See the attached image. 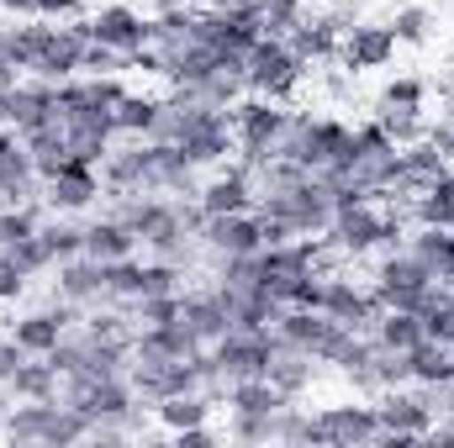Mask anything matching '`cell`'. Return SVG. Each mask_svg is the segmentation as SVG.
<instances>
[{
	"instance_id": "9",
	"label": "cell",
	"mask_w": 454,
	"mask_h": 448,
	"mask_svg": "<svg viewBox=\"0 0 454 448\" xmlns=\"http://www.w3.org/2000/svg\"><path fill=\"white\" fill-rule=\"evenodd\" d=\"M275 333L286 337L296 353H307V359H317V364H333L354 328H343L328 312H312V306H286L280 322H275Z\"/></svg>"
},
{
	"instance_id": "32",
	"label": "cell",
	"mask_w": 454,
	"mask_h": 448,
	"mask_svg": "<svg viewBox=\"0 0 454 448\" xmlns=\"http://www.w3.org/2000/svg\"><path fill=\"white\" fill-rule=\"evenodd\" d=\"M412 222L418 227H454V169H444L439 180H428L412 201Z\"/></svg>"
},
{
	"instance_id": "57",
	"label": "cell",
	"mask_w": 454,
	"mask_h": 448,
	"mask_svg": "<svg viewBox=\"0 0 454 448\" xmlns=\"http://www.w3.org/2000/svg\"><path fill=\"white\" fill-rule=\"evenodd\" d=\"M450 158H454V116H450Z\"/></svg>"
},
{
	"instance_id": "35",
	"label": "cell",
	"mask_w": 454,
	"mask_h": 448,
	"mask_svg": "<svg viewBox=\"0 0 454 448\" xmlns=\"http://www.w3.org/2000/svg\"><path fill=\"white\" fill-rule=\"evenodd\" d=\"M223 401H227V412H280L291 396H286V390H275L264 375H254V380H232Z\"/></svg>"
},
{
	"instance_id": "5",
	"label": "cell",
	"mask_w": 454,
	"mask_h": 448,
	"mask_svg": "<svg viewBox=\"0 0 454 448\" xmlns=\"http://www.w3.org/2000/svg\"><path fill=\"white\" fill-rule=\"evenodd\" d=\"M196 42H207L217 58L227 64H243V53L264 37V16L254 5H196V27H191Z\"/></svg>"
},
{
	"instance_id": "4",
	"label": "cell",
	"mask_w": 454,
	"mask_h": 448,
	"mask_svg": "<svg viewBox=\"0 0 454 448\" xmlns=\"http://www.w3.org/2000/svg\"><path fill=\"white\" fill-rule=\"evenodd\" d=\"M301 80H307V64H301V58L291 53V42L275 37V32H264V37L243 53V85H248V96L291 101Z\"/></svg>"
},
{
	"instance_id": "18",
	"label": "cell",
	"mask_w": 454,
	"mask_h": 448,
	"mask_svg": "<svg viewBox=\"0 0 454 448\" xmlns=\"http://www.w3.org/2000/svg\"><path fill=\"white\" fill-rule=\"evenodd\" d=\"M201 206H207V217H227V212H254V201H259V185H254V174L232 158V164H217L207 180H201V196H196Z\"/></svg>"
},
{
	"instance_id": "24",
	"label": "cell",
	"mask_w": 454,
	"mask_h": 448,
	"mask_svg": "<svg viewBox=\"0 0 454 448\" xmlns=\"http://www.w3.org/2000/svg\"><path fill=\"white\" fill-rule=\"evenodd\" d=\"M180 317H185V328L201 337L207 348H212L227 328H232L227 301H223V290H217V285H196V290L185 285V290H180Z\"/></svg>"
},
{
	"instance_id": "11",
	"label": "cell",
	"mask_w": 454,
	"mask_h": 448,
	"mask_svg": "<svg viewBox=\"0 0 454 448\" xmlns=\"http://www.w3.org/2000/svg\"><path fill=\"white\" fill-rule=\"evenodd\" d=\"M291 343L275 333V328H264V333H238V328H227L217 343H212V353H217V364H223V380H254V375H264L270 369V359L275 353H286Z\"/></svg>"
},
{
	"instance_id": "2",
	"label": "cell",
	"mask_w": 454,
	"mask_h": 448,
	"mask_svg": "<svg viewBox=\"0 0 454 448\" xmlns=\"http://www.w3.org/2000/svg\"><path fill=\"white\" fill-rule=\"evenodd\" d=\"M286 127H291V106H286V101H270V96H243V101L232 106L238 164H243L248 174H259V169L275 158V148H280Z\"/></svg>"
},
{
	"instance_id": "21",
	"label": "cell",
	"mask_w": 454,
	"mask_h": 448,
	"mask_svg": "<svg viewBox=\"0 0 454 448\" xmlns=\"http://www.w3.org/2000/svg\"><path fill=\"white\" fill-rule=\"evenodd\" d=\"M53 296H64V301H74V306H106V264L101 259H90V253H80V259H64V264H53Z\"/></svg>"
},
{
	"instance_id": "19",
	"label": "cell",
	"mask_w": 454,
	"mask_h": 448,
	"mask_svg": "<svg viewBox=\"0 0 454 448\" xmlns=\"http://www.w3.org/2000/svg\"><path fill=\"white\" fill-rule=\"evenodd\" d=\"M259 248H264L259 212L207 217V227H201V253H212V259H238V253H259Z\"/></svg>"
},
{
	"instance_id": "39",
	"label": "cell",
	"mask_w": 454,
	"mask_h": 448,
	"mask_svg": "<svg viewBox=\"0 0 454 448\" xmlns=\"http://www.w3.org/2000/svg\"><path fill=\"white\" fill-rule=\"evenodd\" d=\"M375 121L391 132V143H418L428 132V112H407V106H375Z\"/></svg>"
},
{
	"instance_id": "17",
	"label": "cell",
	"mask_w": 454,
	"mask_h": 448,
	"mask_svg": "<svg viewBox=\"0 0 454 448\" xmlns=\"http://www.w3.org/2000/svg\"><path fill=\"white\" fill-rule=\"evenodd\" d=\"M101 196H106V190H101V169L85 164V158H69L53 180H43V206L59 212V217H80V212H90Z\"/></svg>"
},
{
	"instance_id": "50",
	"label": "cell",
	"mask_w": 454,
	"mask_h": 448,
	"mask_svg": "<svg viewBox=\"0 0 454 448\" xmlns=\"http://www.w3.org/2000/svg\"><path fill=\"white\" fill-rule=\"evenodd\" d=\"M21 364H27V348L5 333V337H0V385H11V375H16Z\"/></svg>"
},
{
	"instance_id": "12",
	"label": "cell",
	"mask_w": 454,
	"mask_h": 448,
	"mask_svg": "<svg viewBox=\"0 0 454 448\" xmlns=\"http://www.w3.org/2000/svg\"><path fill=\"white\" fill-rule=\"evenodd\" d=\"M85 48H90V21H85V16H74V21H64V27L53 21L27 74L64 85V80H74V74H80V64H85Z\"/></svg>"
},
{
	"instance_id": "53",
	"label": "cell",
	"mask_w": 454,
	"mask_h": 448,
	"mask_svg": "<svg viewBox=\"0 0 454 448\" xmlns=\"http://www.w3.org/2000/svg\"><path fill=\"white\" fill-rule=\"evenodd\" d=\"M16 85H21V69H16L11 58H0V96H5V90H16Z\"/></svg>"
},
{
	"instance_id": "14",
	"label": "cell",
	"mask_w": 454,
	"mask_h": 448,
	"mask_svg": "<svg viewBox=\"0 0 454 448\" xmlns=\"http://www.w3.org/2000/svg\"><path fill=\"white\" fill-rule=\"evenodd\" d=\"M85 21H90V42H106L116 53H137L153 42V11L143 16L132 0H101Z\"/></svg>"
},
{
	"instance_id": "51",
	"label": "cell",
	"mask_w": 454,
	"mask_h": 448,
	"mask_svg": "<svg viewBox=\"0 0 454 448\" xmlns=\"http://www.w3.org/2000/svg\"><path fill=\"white\" fill-rule=\"evenodd\" d=\"M175 438V448H212L223 433L212 428V422H201V428H180V433H169Z\"/></svg>"
},
{
	"instance_id": "22",
	"label": "cell",
	"mask_w": 454,
	"mask_h": 448,
	"mask_svg": "<svg viewBox=\"0 0 454 448\" xmlns=\"http://www.w3.org/2000/svg\"><path fill=\"white\" fill-rule=\"evenodd\" d=\"M286 42H291V53L312 69V64H339V42H343V21L339 16H301L291 32H286Z\"/></svg>"
},
{
	"instance_id": "16",
	"label": "cell",
	"mask_w": 454,
	"mask_h": 448,
	"mask_svg": "<svg viewBox=\"0 0 454 448\" xmlns=\"http://www.w3.org/2000/svg\"><path fill=\"white\" fill-rule=\"evenodd\" d=\"M396 48H402V42H396L391 21H354V27H343L339 64L348 74H375V69H391Z\"/></svg>"
},
{
	"instance_id": "8",
	"label": "cell",
	"mask_w": 454,
	"mask_h": 448,
	"mask_svg": "<svg viewBox=\"0 0 454 448\" xmlns=\"http://www.w3.org/2000/svg\"><path fill=\"white\" fill-rule=\"evenodd\" d=\"M375 417H380V438L375 444L396 448V444H428L434 433V412L428 401L418 396V385H391V390H375Z\"/></svg>"
},
{
	"instance_id": "46",
	"label": "cell",
	"mask_w": 454,
	"mask_h": 448,
	"mask_svg": "<svg viewBox=\"0 0 454 448\" xmlns=\"http://www.w3.org/2000/svg\"><path fill=\"white\" fill-rule=\"evenodd\" d=\"M375 385H380V390H391V385H412V364H407V353L380 348V353H375Z\"/></svg>"
},
{
	"instance_id": "45",
	"label": "cell",
	"mask_w": 454,
	"mask_h": 448,
	"mask_svg": "<svg viewBox=\"0 0 454 448\" xmlns=\"http://www.w3.org/2000/svg\"><path fill=\"white\" fill-rule=\"evenodd\" d=\"M307 11H312V0H264V32L286 37V32H291Z\"/></svg>"
},
{
	"instance_id": "1",
	"label": "cell",
	"mask_w": 454,
	"mask_h": 448,
	"mask_svg": "<svg viewBox=\"0 0 454 448\" xmlns=\"http://www.w3.org/2000/svg\"><path fill=\"white\" fill-rule=\"evenodd\" d=\"M323 243L343 253V259H364V253H396L407 248V217L402 212H386V206H348L333 212V222L323 232Z\"/></svg>"
},
{
	"instance_id": "54",
	"label": "cell",
	"mask_w": 454,
	"mask_h": 448,
	"mask_svg": "<svg viewBox=\"0 0 454 448\" xmlns=\"http://www.w3.org/2000/svg\"><path fill=\"white\" fill-rule=\"evenodd\" d=\"M11 401H16V396H11V390L0 385V417H5V406H11Z\"/></svg>"
},
{
	"instance_id": "30",
	"label": "cell",
	"mask_w": 454,
	"mask_h": 448,
	"mask_svg": "<svg viewBox=\"0 0 454 448\" xmlns=\"http://www.w3.org/2000/svg\"><path fill=\"white\" fill-rule=\"evenodd\" d=\"M16 401H59V390H64V380H59V369L43 359V353H27V364L11 375V385H5Z\"/></svg>"
},
{
	"instance_id": "10",
	"label": "cell",
	"mask_w": 454,
	"mask_h": 448,
	"mask_svg": "<svg viewBox=\"0 0 454 448\" xmlns=\"http://www.w3.org/2000/svg\"><path fill=\"white\" fill-rule=\"evenodd\" d=\"M375 438H380V417H375L370 396L312 412V433H307V444H328V448H354V444H375Z\"/></svg>"
},
{
	"instance_id": "36",
	"label": "cell",
	"mask_w": 454,
	"mask_h": 448,
	"mask_svg": "<svg viewBox=\"0 0 454 448\" xmlns=\"http://www.w3.org/2000/svg\"><path fill=\"white\" fill-rule=\"evenodd\" d=\"M37 232H43V243H48L53 264H64V259H80V253H85V222H74V217H59V212H48Z\"/></svg>"
},
{
	"instance_id": "55",
	"label": "cell",
	"mask_w": 454,
	"mask_h": 448,
	"mask_svg": "<svg viewBox=\"0 0 454 448\" xmlns=\"http://www.w3.org/2000/svg\"><path fill=\"white\" fill-rule=\"evenodd\" d=\"M191 5H238V0H191Z\"/></svg>"
},
{
	"instance_id": "26",
	"label": "cell",
	"mask_w": 454,
	"mask_h": 448,
	"mask_svg": "<svg viewBox=\"0 0 454 448\" xmlns=\"http://www.w3.org/2000/svg\"><path fill=\"white\" fill-rule=\"evenodd\" d=\"M53 412H59V401H11L5 417H0V433L11 444H48Z\"/></svg>"
},
{
	"instance_id": "13",
	"label": "cell",
	"mask_w": 454,
	"mask_h": 448,
	"mask_svg": "<svg viewBox=\"0 0 454 448\" xmlns=\"http://www.w3.org/2000/svg\"><path fill=\"white\" fill-rule=\"evenodd\" d=\"M80 322H85V306H74V301L53 296L48 306L11 317V322H5V333L16 337L27 353H48V348H59V337H69L74 328H80Z\"/></svg>"
},
{
	"instance_id": "23",
	"label": "cell",
	"mask_w": 454,
	"mask_h": 448,
	"mask_svg": "<svg viewBox=\"0 0 454 448\" xmlns=\"http://www.w3.org/2000/svg\"><path fill=\"white\" fill-rule=\"evenodd\" d=\"M0 201L5 206H21V201H43V174L27 153L21 137L0 143Z\"/></svg>"
},
{
	"instance_id": "27",
	"label": "cell",
	"mask_w": 454,
	"mask_h": 448,
	"mask_svg": "<svg viewBox=\"0 0 454 448\" xmlns=\"http://www.w3.org/2000/svg\"><path fill=\"white\" fill-rule=\"evenodd\" d=\"M85 253H90V259H101V264L127 259V253H137V232L121 222V217L101 212V217H90V222H85Z\"/></svg>"
},
{
	"instance_id": "56",
	"label": "cell",
	"mask_w": 454,
	"mask_h": 448,
	"mask_svg": "<svg viewBox=\"0 0 454 448\" xmlns=\"http://www.w3.org/2000/svg\"><path fill=\"white\" fill-rule=\"evenodd\" d=\"M238 5H254V11H259V16H264V0H238Z\"/></svg>"
},
{
	"instance_id": "48",
	"label": "cell",
	"mask_w": 454,
	"mask_h": 448,
	"mask_svg": "<svg viewBox=\"0 0 454 448\" xmlns=\"http://www.w3.org/2000/svg\"><path fill=\"white\" fill-rule=\"evenodd\" d=\"M27 285H32V274H27L16 259H5V253H0V301H5V306H11V301H21V296H27Z\"/></svg>"
},
{
	"instance_id": "40",
	"label": "cell",
	"mask_w": 454,
	"mask_h": 448,
	"mask_svg": "<svg viewBox=\"0 0 454 448\" xmlns=\"http://www.w3.org/2000/svg\"><path fill=\"white\" fill-rule=\"evenodd\" d=\"M375 106H407V112H423V106H428V80H423V74H396V80H386V90H380Z\"/></svg>"
},
{
	"instance_id": "20",
	"label": "cell",
	"mask_w": 454,
	"mask_h": 448,
	"mask_svg": "<svg viewBox=\"0 0 454 448\" xmlns=\"http://www.w3.org/2000/svg\"><path fill=\"white\" fill-rule=\"evenodd\" d=\"M323 312H328L333 322H343V328H354V333H370L375 317H380V301H375L370 285H359V280H348V274H328V285H323Z\"/></svg>"
},
{
	"instance_id": "31",
	"label": "cell",
	"mask_w": 454,
	"mask_h": 448,
	"mask_svg": "<svg viewBox=\"0 0 454 448\" xmlns=\"http://www.w3.org/2000/svg\"><path fill=\"white\" fill-rule=\"evenodd\" d=\"M159 116H164V96L127 90L121 106H116V132H121V137H153V132H159Z\"/></svg>"
},
{
	"instance_id": "34",
	"label": "cell",
	"mask_w": 454,
	"mask_h": 448,
	"mask_svg": "<svg viewBox=\"0 0 454 448\" xmlns=\"http://www.w3.org/2000/svg\"><path fill=\"white\" fill-rule=\"evenodd\" d=\"M407 364H412V385H450L454 380V348L450 343L423 337L418 348H407Z\"/></svg>"
},
{
	"instance_id": "44",
	"label": "cell",
	"mask_w": 454,
	"mask_h": 448,
	"mask_svg": "<svg viewBox=\"0 0 454 448\" xmlns=\"http://www.w3.org/2000/svg\"><path fill=\"white\" fill-rule=\"evenodd\" d=\"M5 259H16V264H21V269L32 274V280L53 269V253H48V243H43V232H32L27 243H16V248H5Z\"/></svg>"
},
{
	"instance_id": "15",
	"label": "cell",
	"mask_w": 454,
	"mask_h": 448,
	"mask_svg": "<svg viewBox=\"0 0 454 448\" xmlns=\"http://www.w3.org/2000/svg\"><path fill=\"white\" fill-rule=\"evenodd\" d=\"M0 121L21 137V132H37L48 121H59V85L53 80H37V74H21L16 90L0 96Z\"/></svg>"
},
{
	"instance_id": "41",
	"label": "cell",
	"mask_w": 454,
	"mask_h": 448,
	"mask_svg": "<svg viewBox=\"0 0 454 448\" xmlns=\"http://www.w3.org/2000/svg\"><path fill=\"white\" fill-rule=\"evenodd\" d=\"M227 438H238V444H275V412H227Z\"/></svg>"
},
{
	"instance_id": "6",
	"label": "cell",
	"mask_w": 454,
	"mask_h": 448,
	"mask_svg": "<svg viewBox=\"0 0 454 448\" xmlns=\"http://www.w3.org/2000/svg\"><path fill=\"white\" fill-rule=\"evenodd\" d=\"M254 212L291 222L301 237H323V232H328V222H333V196H328V185H323L317 174H307L301 185H286V190H259Z\"/></svg>"
},
{
	"instance_id": "52",
	"label": "cell",
	"mask_w": 454,
	"mask_h": 448,
	"mask_svg": "<svg viewBox=\"0 0 454 448\" xmlns=\"http://www.w3.org/2000/svg\"><path fill=\"white\" fill-rule=\"evenodd\" d=\"M0 16H16V21H27V16H37V0H0Z\"/></svg>"
},
{
	"instance_id": "47",
	"label": "cell",
	"mask_w": 454,
	"mask_h": 448,
	"mask_svg": "<svg viewBox=\"0 0 454 448\" xmlns=\"http://www.w3.org/2000/svg\"><path fill=\"white\" fill-rule=\"evenodd\" d=\"M80 74H127V53H116V48H106V42H90Z\"/></svg>"
},
{
	"instance_id": "7",
	"label": "cell",
	"mask_w": 454,
	"mask_h": 448,
	"mask_svg": "<svg viewBox=\"0 0 454 448\" xmlns=\"http://www.w3.org/2000/svg\"><path fill=\"white\" fill-rule=\"evenodd\" d=\"M428 285H434V274H428V264H423L412 248L380 253L375 269H370V290H375V301H380V306H396V312H418L423 296H428Z\"/></svg>"
},
{
	"instance_id": "42",
	"label": "cell",
	"mask_w": 454,
	"mask_h": 448,
	"mask_svg": "<svg viewBox=\"0 0 454 448\" xmlns=\"http://www.w3.org/2000/svg\"><path fill=\"white\" fill-rule=\"evenodd\" d=\"M48 444L64 448V444H90V417H80L74 406H64L59 401V412H53V428H48Z\"/></svg>"
},
{
	"instance_id": "33",
	"label": "cell",
	"mask_w": 454,
	"mask_h": 448,
	"mask_svg": "<svg viewBox=\"0 0 454 448\" xmlns=\"http://www.w3.org/2000/svg\"><path fill=\"white\" fill-rule=\"evenodd\" d=\"M375 348H391V353H407V348H418L423 343V322H418V312H396V306H380V317H375Z\"/></svg>"
},
{
	"instance_id": "29",
	"label": "cell",
	"mask_w": 454,
	"mask_h": 448,
	"mask_svg": "<svg viewBox=\"0 0 454 448\" xmlns=\"http://www.w3.org/2000/svg\"><path fill=\"white\" fill-rule=\"evenodd\" d=\"M317 359H307V353H296V348H286V353H275L270 359V369H264V380L275 385V390H286L291 401H301L312 385H317Z\"/></svg>"
},
{
	"instance_id": "3",
	"label": "cell",
	"mask_w": 454,
	"mask_h": 448,
	"mask_svg": "<svg viewBox=\"0 0 454 448\" xmlns=\"http://www.w3.org/2000/svg\"><path fill=\"white\" fill-rule=\"evenodd\" d=\"M343 143H348V121L323 116V112H291V127H286V137H280L275 153L291 158V164H301L307 174H323L343 153Z\"/></svg>"
},
{
	"instance_id": "25",
	"label": "cell",
	"mask_w": 454,
	"mask_h": 448,
	"mask_svg": "<svg viewBox=\"0 0 454 448\" xmlns=\"http://www.w3.org/2000/svg\"><path fill=\"white\" fill-rule=\"evenodd\" d=\"M196 348H207V343L185 328V317L153 322V328H132V359H191Z\"/></svg>"
},
{
	"instance_id": "58",
	"label": "cell",
	"mask_w": 454,
	"mask_h": 448,
	"mask_svg": "<svg viewBox=\"0 0 454 448\" xmlns=\"http://www.w3.org/2000/svg\"><path fill=\"white\" fill-rule=\"evenodd\" d=\"M0 306H5V301H0Z\"/></svg>"
},
{
	"instance_id": "43",
	"label": "cell",
	"mask_w": 454,
	"mask_h": 448,
	"mask_svg": "<svg viewBox=\"0 0 454 448\" xmlns=\"http://www.w3.org/2000/svg\"><path fill=\"white\" fill-rule=\"evenodd\" d=\"M175 317H180V290L132 301V322H137V328H153V322H175Z\"/></svg>"
},
{
	"instance_id": "49",
	"label": "cell",
	"mask_w": 454,
	"mask_h": 448,
	"mask_svg": "<svg viewBox=\"0 0 454 448\" xmlns=\"http://www.w3.org/2000/svg\"><path fill=\"white\" fill-rule=\"evenodd\" d=\"M101 0H37V16L48 21H74V16H90Z\"/></svg>"
},
{
	"instance_id": "38",
	"label": "cell",
	"mask_w": 454,
	"mask_h": 448,
	"mask_svg": "<svg viewBox=\"0 0 454 448\" xmlns=\"http://www.w3.org/2000/svg\"><path fill=\"white\" fill-rule=\"evenodd\" d=\"M391 32H396V42H407V48H423V42L434 37V11H428V5H396V16H391Z\"/></svg>"
},
{
	"instance_id": "37",
	"label": "cell",
	"mask_w": 454,
	"mask_h": 448,
	"mask_svg": "<svg viewBox=\"0 0 454 448\" xmlns=\"http://www.w3.org/2000/svg\"><path fill=\"white\" fill-rule=\"evenodd\" d=\"M48 217V206L43 201H21V206H0V253L5 248H16V243H27L37 227Z\"/></svg>"
},
{
	"instance_id": "28",
	"label": "cell",
	"mask_w": 454,
	"mask_h": 448,
	"mask_svg": "<svg viewBox=\"0 0 454 448\" xmlns=\"http://www.w3.org/2000/svg\"><path fill=\"white\" fill-rule=\"evenodd\" d=\"M148 412H153V422H159L164 433H180V428H201V422H212V412H217V401H212L207 390H185V396H169V401H153Z\"/></svg>"
}]
</instances>
